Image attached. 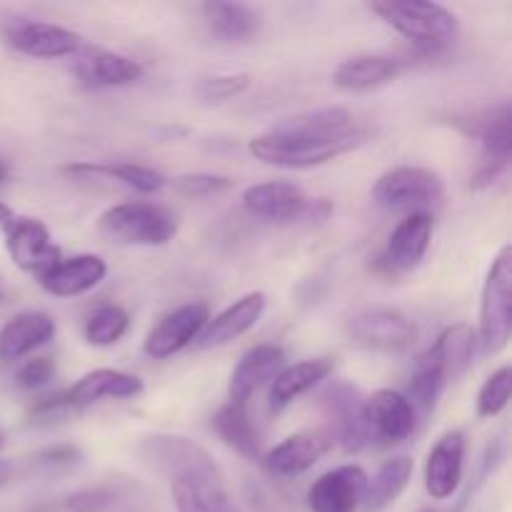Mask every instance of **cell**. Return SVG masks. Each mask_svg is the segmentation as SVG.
Instances as JSON below:
<instances>
[{"mask_svg":"<svg viewBox=\"0 0 512 512\" xmlns=\"http://www.w3.org/2000/svg\"><path fill=\"white\" fill-rule=\"evenodd\" d=\"M368 140V130L340 105L303 110L280 118L273 128L250 140V153L265 165L285 170H308L350 153Z\"/></svg>","mask_w":512,"mask_h":512,"instance_id":"cell-1","label":"cell"},{"mask_svg":"<svg viewBox=\"0 0 512 512\" xmlns=\"http://www.w3.org/2000/svg\"><path fill=\"white\" fill-rule=\"evenodd\" d=\"M385 25L410 40L415 53L438 58L453 48L458 38V18L453 10L428 0H375L368 5Z\"/></svg>","mask_w":512,"mask_h":512,"instance_id":"cell-2","label":"cell"},{"mask_svg":"<svg viewBox=\"0 0 512 512\" xmlns=\"http://www.w3.org/2000/svg\"><path fill=\"white\" fill-rule=\"evenodd\" d=\"M453 123L480 145V163L470 178V188L485 190L498 183L508 173L512 158V113L508 100L460 115Z\"/></svg>","mask_w":512,"mask_h":512,"instance_id":"cell-3","label":"cell"},{"mask_svg":"<svg viewBox=\"0 0 512 512\" xmlns=\"http://www.w3.org/2000/svg\"><path fill=\"white\" fill-rule=\"evenodd\" d=\"M478 348L483 355H498L508 348L512 335V248L503 245L490 263L480 293Z\"/></svg>","mask_w":512,"mask_h":512,"instance_id":"cell-4","label":"cell"},{"mask_svg":"<svg viewBox=\"0 0 512 512\" xmlns=\"http://www.w3.org/2000/svg\"><path fill=\"white\" fill-rule=\"evenodd\" d=\"M98 230L118 245L160 248L175 238L178 220L163 205L133 200V203H120L103 210L98 218Z\"/></svg>","mask_w":512,"mask_h":512,"instance_id":"cell-5","label":"cell"},{"mask_svg":"<svg viewBox=\"0 0 512 512\" xmlns=\"http://www.w3.org/2000/svg\"><path fill=\"white\" fill-rule=\"evenodd\" d=\"M243 208L253 218L275 225L323 223L330 215L328 200L310 198L300 185L285 180H265L243 190Z\"/></svg>","mask_w":512,"mask_h":512,"instance_id":"cell-6","label":"cell"},{"mask_svg":"<svg viewBox=\"0 0 512 512\" xmlns=\"http://www.w3.org/2000/svg\"><path fill=\"white\" fill-rule=\"evenodd\" d=\"M370 195H373V203L383 210L430 213V208L443 203L445 180L433 168L398 165L375 180Z\"/></svg>","mask_w":512,"mask_h":512,"instance_id":"cell-7","label":"cell"},{"mask_svg":"<svg viewBox=\"0 0 512 512\" xmlns=\"http://www.w3.org/2000/svg\"><path fill=\"white\" fill-rule=\"evenodd\" d=\"M0 33H3L5 43L10 48L38 60L70 58V55H78L85 48L83 35L75 33V30L50 23V20L23 18V15H13V18L3 20Z\"/></svg>","mask_w":512,"mask_h":512,"instance_id":"cell-8","label":"cell"},{"mask_svg":"<svg viewBox=\"0 0 512 512\" xmlns=\"http://www.w3.org/2000/svg\"><path fill=\"white\" fill-rule=\"evenodd\" d=\"M140 455L155 470H165L173 478H205L220 483L223 475L215 460L193 440L180 435H150L140 445Z\"/></svg>","mask_w":512,"mask_h":512,"instance_id":"cell-9","label":"cell"},{"mask_svg":"<svg viewBox=\"0 0 512 512\" xmlns=\"http://www.w3.org/2000/svg\"><path fill=\"white\" fill-rule=\"evenodd\" d=\"M348 335L365 350L405 353L415 340V325L400 310L368 308L348 320Z\"/></svg>","mask_w":512,"mask_h":512,"instance_id":"cell-10","label":"cell"},{"mask_svg":"<svg viewBox=\"0 0 512 512\" xmlns=\"http://www.w3.org/2000/svg\"><path fill=\"white\" fill-rule=\"evenodd\" d=\"M210 320V310L205 303H185L180 308L170 310L168 315L158 320L153 328L148 330L143 340V350L148 358L153 360H168L178 355L180 350L190 348L203 333V328Z\"/></svg>","mask_w":512,"mask_h":512,"instance_id":"cell-11","label":"cell"},{"mask_svg":"<svg viewBox=\"0 0 512 512\" xmlns=\"http://www.w3.org/2000/svg\"><path fill=\"white\" fill-rule=\"evenodd\" d=\"M325 415L333 425V435L345 453H360L370 443L368 420H365V398L355 385L333 383L320 395ZM330 435V440H333Z\"/></svg>","mask_w":512,"mask_h":512,"instance_id":"cell-12","label":"cell"},{"mask_svg":"<svg viewBox=\"0 0 512 512\" xmlns=\"http://www.w3.org/2000/svg\"><path fill=\"white\" fill-rule=\"evenodd\" d=\"M5 250L23 273L43 278L60 260V248L53 243L48 225L38 218H13L5 225Z\"/></svg>","mask_w":512,"mask_h":512,"instance_id":"cell-13","label":"cell"},{"mask_svg":"<svg viewBox=\"0 0 512 512\" xmlns=\"http://www.w3.org/2000/svg\"><path fill=\"white\" fill-rule=\"evenodd\" d=\"M365 420L370 440H380L383 445L403 443L418 428V415L410 400L390 388L375 390L370 398H365Z\"/></svg>","mask_w":512,"mask_h":512,"instance_id":"cell-14","label":"cell"},{"mask_svg":"<svg viewBox=\"0 0 512 512\" xmlns=\"http://www.w3.org/2000/svg\"><path fill=\"white\" fill-rule=\"evenodd\" d=\"M368 473L360 465H340L320 475L308 490L313 512H355L368 493Z\"/></svg>","mask_w":512,"mask_h":512,"instance_id":"cell-15","label":"cell"},{"mask_svg":"<svg viewBox=\"0 0 512 512\" xmlns=\"http://www.w3.org/2000/svg\"><path fill=\"white\" fill-rule=\"evenodd\" d=\"M265 305H268V298L260 290L240 295L228 308H223L218 315H213L208 320V325H205L203 333L198 335V340L193 345L198 350H210L223 348V345L243 338L245 333H250L260 323V318L265 313Z\"/></svg>","mask_w":512,"mask_h":512,"instance_id":"cell-16","label":"cell"},{"mask_svg":"<svg viewBox=\"0 0 512 512\" xmlns=\"http://www.w3.org/2000/svg\"><path fill=\"white\" fill-rule=\"evenodd\" d=\"M465 473V435L448 430L425 460V490L433 500H448L460 490Z\"/></svg>","mask_w":512,"mask_h":512,"instance_id":"cell-17","label":"cell"},{"mask_svg":"<svg viewBox=\"0 0 512 512\" xmlns=\"http://www.w3.org/2000/svg\"><path fill=\"white\" fill-rule=\"evenodd\" d=\"M75 78L88 88H125L143 78V65L135 58L85 45L75 55Z\"/></svg>","mask_w":512,"mask_h":512,"instance_id":"cell-18","label":"cell"},{"mask_svg":"<svg viewBox=\"0 0 512 512\" xmlns=\"http://www.w3.org/2000/svg\"><path fill=\"white\" fill-rule=\"evenodd\" d=\"M435 218L433 213H408L393 228L388 238L383 258L395 273H410L418 268L428 255L430 243H433Z\"/></svg>","mask_w":512,"mask_h":512,"instance_id":"cell-19","label":"cell"},{"mask_svg":"<svg viewBox=\"0 0 512 512\" xmlns=\"http://www.w3.org/2000/svg\"><path fill=\"white\" fill-rule=\"evenodd\" d=\"M105 275L108 265L100 255L80 253L73 258H60L43 278H38V283L53 298H78L98 288Z\"/></svg>","mask_w":512,"mask_h":512,"instance_id":"cell-20","label":"cell"},{"mask_svg":"<svg viewBox=\"0 0 512 512\" xmlns=\"http://www.w3.org/2000/svg\"><path fill=\"white\" fill-rule=\"evenodd\" d=\"M285 368V353L283 348L273 343H263L250 348L238 365L230 373L228 383V403L235 405H248V400L263 388L265 383L275 378L280 370Z\"/></svg>","mask_w":512,"mask_h":512,"instance_id":"cell-21","label":"cell"},{"mask_svg":"<svg viewBox=\"0 0 512 512\" xmlns=\"http://www.w3.org/2000/svg\"><path fill=\"white\" fill-rule=\"evenodd\" d=\"M330 445H333V440L325 433L288 435L273 450L265 453V470L270 475H275V478H295V475H303L328 455Z\"/></svg>","mask_w":512,"mask_h":512,"instance_id":"cell-22","label":"cell"},{"mask_svg":"<svg viewBox=\"0 0 512 512\" xmlns=\"http://www.w3.org/2000/svg\"><path fill=\"white\" fill-rule=\"evenodd\" d=\"M405 63L395 55L363 53L343 60L333 73V85L345 93H368L403 75Z\"/></svg>","mask_w":512,"mask_h":512,"instance_id":"cell-23","label":"cell"},{"mask_svg":"<svg viewBox=\"0 0 512 512\" xmlns=\"http://www.w3.org/2000/svg\"><path fill=\"white\" fill-rule=\"evenodd\" d=\"M55 338V320L40 310H25L0 330V363H15Z\"/></svg>","mask_w":512,"mask_h":512,"instance_id":"cell-24","label":"cell"},{"mask_svg":"<svg viewBox=\"0 0 512 512\" xmlns=\"http://www.w3.org/2000/svg\"><path fill=\"white\" fill-rule=\"evenodd\" d=\"M70 408H85V405L100 403V400H125L143 393V380L138 375L123 373L113 368H98L85 373L83 378L68 390H63Z\"/></svg>","mask_w":512,"mask_h":512,"instance_id":"cell-25","label":"cell"},{"mask_svg":"<svg viewBox=\"0 0 512 512\" xmlns=\"http://www.w3.org/2000/svg\"><path fill=\"white\" fill-rule=\"evenodd\" d=\"M333 370V358H310L293 365H285V368L270 380V410H273V413H280V410H285L288 405H293L300 395H305L308 390L325 383V380L333 375Z\"/></svg>","mask_w":512,"mask_h":512,"instance_id":"cell-26","label":"cell"},{"mask_svg":"<svg viewBox=\"0 0 512 512\" xmlns=\"http://www.w3.org/2000/svg\"><path fill=\"white\" fill-rule=\"evenodd\" d=\"M65 175L70 178H103L113 180V183L125 185V188L135 190L140 195H153L163 190L165 175L160 170L148 168L140 163H70L63 168Z\"/></svg>","mask_w":512,"mask_h":512,"instance_id":"cell-27","label":"cell"},{"mask_svg":"<svg viewBox=\"0 0 512 512\" xmlns=\"http://www.w3.org/2000/svg\"><path fill=\"white\" fill-rule=\"evenodd\" d=\"M203 15L208 28L225 43H250L263 28L260 10L245 3H205Z\"/></svg>","mask_w":512,"mask_h":512,"instance_id":"cell-28","label":"cell"},{"mask_svg":"<svg viewBox=\"0 0 512 512\" xmlns=\"http://www.w3.org/2000/svg\"><path fill=\"white\" fill-rule=\"evenodd\" d=\"M213 430L228 448L243 455L245 460H260V455H263V443H260L258 428L248 415V405L225 403L215 413Z\"/></svg>","mask_w":512,"mask_h":512,"instance_id":"cell-29","label":"cell"},{"mask_svg":"<svg viewBox=\"0 0 512 512\" xmlns=\"http://www.w3.org/2000/svg\"><path fill=\"white\" fill-rule=\"evenodd\" d=\"M445 385H448V378H445L443 365H440L435 350L428 348L415 360V368L408 380V390L403 395L410 400L418 418H428L435 410V405H438V398L443 395Z\"/></svg>","mask_w":512,"mask_h":512,"instance_id":"cell-30","label":"cell"},{"mask_svg":"<svg viewBox=\"0 0 512 512\" xmlns=\"http://www.w3.org/2000/svg\"><path fill=\"white\" fill-rule=\"evenodd\" d=\"M413 470V458H408V455H395V458L385 460L378 473L373 475V480H368V493L363 500L365 510L380 512L393 505L408 490Z\"/></svg>","mask_w":512,"mask_h":512,"instance_id":"cell-31","label":"cell"},{"mask_svg":"<svg viewBox=\"0 0 512 512\" xmlns=\"http://www.w3.org/2000/svg\"><path fill=\"white\" fill-rule=\"evenodd\" d=\"M430 348L438 355L448 383H455V380L463 378V373L473 363V355L478 350V335H475L473 325L468 323L450 325V328H445L435 338V343Z\"/></svg>","mask_w":512,"mask_h":512,"instance_id":"cell-32","label":"cell"},{"mask_svg":"<svg viewBox=\"0 0 512 512\" xmlns=\"http://www.w3.org/2000/svg\"><path fill=\"white\" fill-rule=\"evenodd\" d=\"M170 495L178 512H218L228 503L223 483L205 478H173Z\"/></svg>","mask_w":512,"mask_h":512,"instance_id":"cell-33","label":"cell"},{"mask_svg":"<svg viewBox=\"0 0 512 512\" xmlns=\"http://www.w3.org/2000/svg\"><path fill=\"white\" fill-rule=\"evenodd\" d=\"M130 328V315L125 313L120 305H98L93 313L85 320V343L95 345V348H108L115 345Z\"/></svg>","mask_w":512,"mask_h":512,"instance_id":"cell-34","label":"cell"},{"mask_svg":"<svg viewBox=\"0 0 512 512\" xmlns=\"http://www.w3.org/2000/svg\"><path fill=\"white\" fill-rule=\"evenodd\" d=\"M510 388H512V370L510 365H503L498 368L495 373L488 375V380L483 383L478 393V418L490 420V418H498L510 403Z\"/></svg>","mask_w":512,"mask_h":512,"instance_id":"cell-35","label":"cell"},{"mask_svg":"<svg viewBox=\"0 0 512 512\" xmlns=\"http://www.w3.org/2000/svg\"><path fill=\"white\" fill-rule=\"evenodd\" d=\"M253 78L248 73H223V75H210V78L200 80L198 95L205 103H225L238 95H243L250 88Z\"/></svg>","mask_w":512,"mask_h":512,"instance_id":"cell-36","label":"cell"},{"mask_svg":"<svg viewBox=\"0 0 512 512\" xmlns=\"http://www.w3.org/2000/svg\"><path fill=\"white\" fill-rule=\"evenodd\" d=\"M175 190L188 198H210L233 188V178L218 173H190L175 178Z\"/></svg>","mask_w":512,"mask_h":512,"instance_id":"cell-37","label":"cell"},{"mask_svg":"<svg viewBox=\"0 0 512 512\" xmlns=\"http://www.w3.org/2000/svg\"><path fill=\"white\" fill-rule=\"evenodd\" d=\"M55 378V360L53 358H33L23 363L15 380L23 390H40Z\"/></svg>","mask_w":512,"mask_h":512,"instance_id":"cell-38","label":"cell"},{"mask_svg":"<svg viewBox=\"0 0 512 512\" xmlns=\"http://www.w3.org/2000/svg\"><path fill=\"white\" fill-rule=\"evenodd\" d=\"M115 493L108 488H85L65 498V508L70 512H103L113 503Z\"/></svg>","mask_w":512,"mask_h":512,"instance_id":"cell-39","label":"cell"},{"mask_svg":"<svg viewBox=\"0 0 512 512\" xmlns=\"http://www.w3.org/2000/svg\"><path fill=\"white\" fill-rule=\"evenodd\" d=\"M80 460H83V453H80L78 445L73 443H63V445H53V448L43 450V453L38 455V463L43 465V468H73V465H78Z\"/></svg>","mask_w":512,"mask_h":512,"instance_id":"cell-40","label":"cell"},{"mask_svg":"<svg viewBox=\"0 0 512 512\" xmlns=\"http://www.w3.org/2000/svg\"><path fill=\"white\" fill-rule=\"evenodd\" d=\"M68 410H73V408H70L68 400H65V393L45 395V398H40L38 403L33 405V410H30V418L53 420V418H58V415L68 413Z\"/></svg>","mask_w":512,"mask_h":512,"instance_id":"cell-41","label":"cell"},{"mask_svg":"<svg viewBox=\"0 0 512 512\" xmlns=\"http://www.w3.org/2000/svg\"><path fill=\"white\" fill-rule=\"evenodd\" d=\"M10 475H13V465H10L8 460H0V488H3V485L8 483Z\"/></svg>","mask_w":512,"mask_h":512,"instance_id":"cell-42","label":"cell"},{"mask_svg":"<svg viewBox=\"0 0 512 512\" xmlns=\"http://www.w3.org/2000/svg\"><path fill=\"white\" fill-rule=\"evenodd\" d=\"M10 220H13V210H10L8 205H5L3 200H0V225H8Z\"/></svg>","mask_w":512,"mask_h":512,"instance_id":"cell-43","label":"cell"},{"mask_svg":"<svg viewBox=\"0 0 512 512\" xmlns=\"http://www.w3.org/2000/svg\"><path fill=\"white\" fill-rule=\"evenodd\" d=\"M8 175H10V165L5 163L3 158H0V185H3L5 180H8Z\"/></svg>","mask_w":512,"mask_h":512,"instance_id":"cell-44","label":"cell"},{"mask_svg":"<svg viewBox=\"0 0 512 512\" xmlns=\"http://www.w3.org/2000/svg\"><path fill=\"white\" fill-rule=\"evenodd\" d=\"M218 512H238V510H235V508H233V505H230V503H225V505H223V508H220Z\"/></svg>","mask_w":512,"mask_h":512,"instance_id":"cell-45","label":"cell"},{"mask_svg":"<svg viewBox=\"0 0 512 512\" xmlns=\"http://www.w3.org/2000/svg\"><path fill=\"white\" fill-rule=\"evenodd\" d=\"M0 300H3V290H0Z\"/></svg>","mask_w":512,"mask_h":512,"instance_id":"cell-46","label":"cell"},{"mask_svg":"<svg viewBox=\"0 0 512 512\" xmlns=\"http://www.w3.org/2000/svg\"><path fill=\"white\" fill-rule=\"evenodd\" d=\"M423 512H433V510H423Z\"/></svg>","mask_w":512,"mask_h":512,"instance_id":"cell-47","label":"cell"}]
</instances>
